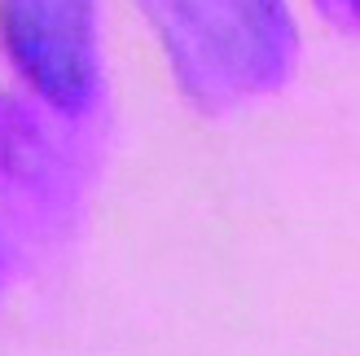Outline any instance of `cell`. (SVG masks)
<instances>
[{
  "mask_svg": "<svg viewBox=\"0 0 360 356\" xmlns=\"http://www.w3.org/2000/svg\"><path fill=\"white\" fill-rule=\"evenodd\" d=\"M5 35L49 93L70 97L84 84L88 0H5Z\"/></svg>",
  "mask_w": 360,
  "mask_h": 356,
  "instance_id": "cell-1",
  "label": "cell"
}]
</instances>
